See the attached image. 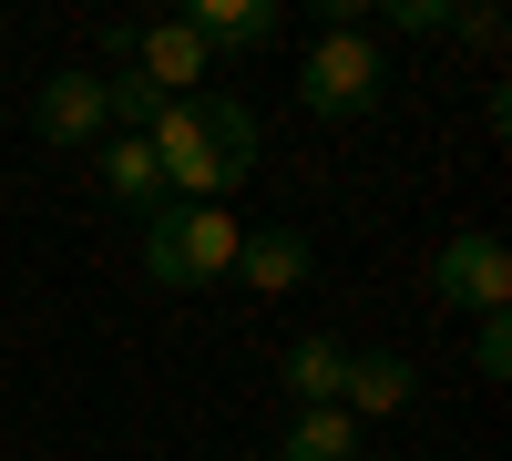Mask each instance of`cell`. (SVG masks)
<instances>
[{"instance_id":"6da1fadb","label":"cell","mask_w":512,"mask_h":461,"mask_svg":"<svg viewBox=\"0 0 512 461\" xmlns=\"http://www.w3.org/2000/svg\"><path fill=\"white\" fill-rule=\"evenodd\" d=\"M144 144H154L164 205H226V195L256 175V113H246V103H226V93L164 103Z\"/></svg>"},{"instance_id":"7a4b0ae2","label":"cell","mask_w":512,"mask_h":461,"mask_svg":"<svg viewBox=\"0 0 512 461\" xmlns=\"http://www.w3.org/2000/svg\"><path fill=\"white\" fill-rule=\"evenodd\" d=\"M379 93H390V52H379V31H318L308 62H297V103H308L318 123H359L379 113Z\"/></svg>"},{"instance_id":"3957f363","label":"cell","mask_w":512,"mask_h":461,"mask_svg":"<svg viewBox=\"0 0 512 461\" xmlns=\"http://www.w3.org/2000/svg\"><path fill=\"white\" fill-rule=\"evenodd\" d=\"M236 216L226 205H164V216H144V277L154 287H216L236 277Z\"/></svg>"},{"instance_id":"277c9868","label":"cell","mask_w":512,"mask_h":461,"mask_svg":"<svg viewBox=\"0 0 512 461\" xmlns=\"http://www.w3.org/2000/svg\"><path fill=\"white\" fill-rule=\"evenodd\" d=\"M431 298H451V308H472V318H502V298H512V246L502 236H451L441 257H431Z\"/></svg>"},{"instance_id":"5b68a950","label":"cell","mask_w":512,"mask_h":461,"mask_svg":"<svg viewBox=\"0 0 512 461\" xmlns=\"http://www.w3.org/2000/svg\"><path fill=\"white\" fill-rule=\"evenodd\" d=\"M113 62H134L164 103H195L205 93V41L185 21H134V31H113Z\"/></svg>"},{"instance_id":"8992f818","label":"cell","mask_w":512,"mask_h":461,"mask_svg":"<svg viewBox=\"0 0 512 461\" xmlns=\"http://www.w3.org/2000/svg\"><path fill=\"white\" fill-rule=\"evenodd\" d=\"M31 123H41V144H103L113 134L103 123V72H41Z\"/></svg>"},{"instance_id":"52a82bcc","label":"cell","mask_w":512,"mask_h":461,"mask_svg":"<svg viewBox=\"0 0 512 461\" xmlns=\"http://www.w3.org/2000/svg\"><path fill=\"white\" fill-rule=\"evenodd\" d=\"M175 21L205 41V62H216V52H267V41L287 31L277 0H195V11H175Z\"/></svg>"},{"instance_id":"ba28073f","label":"cell","mask_w":512,"mask_h":461,"mask_svg":"<svg viewBox=\"0 0 512 461\" xmlns=\"http://www.w3.org/2000/svg\"><path fill=\"white\" fill-rule=\"evenodd\" d=\"M93 175H103V195L123 205V216H164V175H154V144L144 134H103L93 144Z\"/></svg>"},{"instance_id":"9c48e42d","label":"cell","mask_w":512,"mask_h":461,"mask_svg":"<svg viewBox=\"0 0 512 461\" xmlns=\"http://www.w3.org/2000/svg\"><path fill=\"white\" fill-rule=\"evenodd\" d=\"M308 236L297 226H256V236H236V277L256 287V298H287V287H308Z\"/></svg>"},{"instance_id":"30bf717a","label":"cell","mask_w":512,"mask_h":461,"mask_svg":"<svg viewBox=\"0 0 512 461\" xmlns=\"http://www.w3.org/2000/svg\"><path fill=\"white\" fill-rule=\"evenodd\" d=\"M410 359H390V349H349V380H338V410H369V421H390V410H410Z\"/></svg>"},{"instance_id":"8fae6325","label":"cell","mask_w":512,"mask_h":461,"mask_svg":"<svg viewBox=\"0 0 512 461\" xmlns=\"http://www.w3.org/2000/svg\"><path fill=\"white\" fill-rule=\"evenodd\" d=\"M277 380H287V410H338V380H349V339H297Z\"/></svg>"},{"instance_id":"7c38bea8","label":"cell","mask_w":512,"mask_h":461,"mask_svg":"<svg viewBox=\"0 0 512 461\" xmlns=\"http://www.w3.org/2000/svg\"><path fill=\"white\" fill-rule=\"evenodd\" d=\"M277 461H359V421L349 410H287Z\"/></svg>"},{"instance_id":"4fadbf2b","label":"cell","mask_w":512,"mask_h":461,"mask_svg":"<svg viewBox=\"0 0 512 461\" xmlns=\"http://www.w3.org/2000/svg\"><path fill=\"white\" fill-rule=\"evenodd\" d=\"M154 113H164V93H154L134 62H113L103 72V123H113V134H154Z\"/></svg>"},{"instance_id":"5bb4252c","label":"cell","mask_w":512,"mask_h":461,"mask_svg":"<svg viewBox=\"0 0 512 461\" xmlns=\"http://www.w3.org/2000/svg\"><path fill=\"white\" fill-rule=\"evenodd\" d=\"M369 21H390V31H451L441 0H369Z\"/></svg>"},{"instance_id":"9a60e30c","label":"cell","mask_w":512,"mask_h":461,"mask_svg":"<svg viewBox=\"0 0 512 461\" xmlns=\"http://www.w3.org/2000/svg\"><path fill=\"white\" fill-rule=\"evenodd\" d=\"M472 359H482V380H512V318H482L472 328Z\"/></svg>"}]
</instances>
